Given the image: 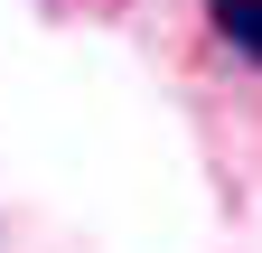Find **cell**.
Segmentation results:
<instances>
[{
  "label": "cell",
  "instance_id": "6da1fadb",
  "mask_svg": "<svg viewBox=\"0 0 262 253\" xmlns=\"http://www.w3.org/2000/svg\"><path fill=\"white\" fill-rule=\"evenodd\" d=\"M206 28L244 56V66H262V0H206Z\"/></svg>",
  "mask_w": 262,
  "mask_h": 253
}]
</instances>
